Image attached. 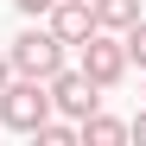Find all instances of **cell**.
<instances>
[{
    "label": "cell",
    "instance_id": "7c38bea8",
    "mask_svg": "<svg viewBox=\"0 0 146 146\" xmlns=\"http://www.w3.org/2000/svg\"><path fill=\"white\" fill-rule=\"evenodd\" d=\"M13 83V64H7V51H0V89H7Z\"/></svg>",
    "mask_w": 146,
    "mask_h": 146
},
{
    "label": "cell",
    "instance_id": "52a82bcc",
    "mask_svg": "<svg viewBox=\"0 0 146 146\" xmlns=\"http://www.w3.org/2000/svg\"><path fill=\"white\" fill-rule=\"evenodd\" d=\"M89 7H95V26H102V32H127L146 0H89Z\"/></svg>",
    "mask_w": 146,
    "mask_h": 146
},
{
    "label": "cell",
    "instance_id": "8fae6325",
    "mask_svg": "<svg viewBox=\"0 0 146 146\" xmlns=\"http://www.w3.org/2000/svg\"><path fill=\"white\" fill-rule=\"evenodd\" d=\"M127 140H146V108H140V114L127 121Z\"/></svg>",
    "mask_w": 146,
    "mask_h": 146
},
{
    "label": "cell",
    "instance_id": "ba28073f",
    "mask_svg": "<svg viewBox=\"0 0 146 146\" xmlns=\"http://www.w3.org/2000/svg\"><path fill=\"white\" fill-rule=\"evenodd\" d=\"M32 140H38V146H76V127H70V121H51V114H44L38 127H32Z\"/></svg>",
    "mask_w": 146,
    "mask_h": 146
},
{
    "label": "cell",
    "instance_id": "3957f363",
    "mask_svg": "<svg viewBox=\"0 0 146 146\" xmlns=\"http://www.w3.org/2000/svg\"><path fill=\"white\" fill-rule=\"evenodd\" d=\"M76 70H83L95 89H114L121 76H127V51H121V38H108L102 26H95V32L83 38V64H76Z\"/></svg>",
    "mask_w": 146,
    "mask_h": 146
},
{
    "label": "cell",
    "instance_id": "6da1fadb",
    "mask_svg": "<svg viewBox=\"0 0 146 146\" xmlns=\"http://www.w3.org/2000/svg\"><path fill=\"white\" fill-rule=\"evenodd\" d=\"M64 51H70V44L51 32V26H26V32H19L13 44H7V64H13V76H51V70H64Z\"/></svg>",
    "mask_w": 146,
    "mask_h": 146
},
{
    "label": "cell",
    "instance_id": "277c9868",
    "mask_svg": "<svg viewBox=\"0 0 146 146\" xmlns=\"http://www.w3.org/2000/svg\"><path fill=\"white\" fill-rule=\"evenodd\" d=\"M44 89H51V108H57L64 121H83V114L102 108V89H95L83 70H51V76H44Z\"/></svg>",
    "mask_w": 146,
    "mask_h": 146
},
{
    "label": "cell",
    "instance_id": "8992f818",
    "mask_svg": "<svg viewBox=\"0 0 146 146\" xmlns=\"http://www.w3.org/2000/svg\"><path fill=\"white\" fill-rule=\"evenodd\" d=\"M76 140H89V146H121V140H127V121H114V114L95 108V114L76 121Z\"/></svg>",
    "mask_w": 146,
    "mask_h": 146
},
{
    "label": "cell",
    "instance_id": "9c48e42d",
    "mask_svg": "<svg viewBox=\"0 0 146 146\" xmlns=\"http://www.w3.org/2000/svg\"><path fill=\"white\" fill-rule=\"evenodd\" d=\"M121 51H127V64H140V70H146V19H133V26L121 32Z\"/></svg>",
    "mask_w": 146,
    "mask_h": 146
},
{
    "label": "cell",
    "instance_id": "30bf717a",
    "mask_svg": "<svg viewBox=\"0 0 146 146\" xmlns=\"http://www.w3.org/2000/svg\"><path fill=\"white\" fill-rule=\"evenodd\" d=\"M13 7H19V13H26V19H44V13H51V7H57V0H13Z\"/></svg>",
    "mask_w": 146,
    "mask_h": 146
},
{
    "label": "cell",
    "instance_id": "4fadbf2b",
    "mask_svg": "<svg viewBox=\"0 0 146 146\" xmlns=\"http://www.w3.org/2000/svg\"><path fill=\"white\" fill-rule=\"evenodd\" d=\"M140 95H146V83H140Z\"/></svg>",
    "mask_w": 146,
    "mask_h": 146
},
{
    "label": "cell",
    "instance_id": "7a4b0ae2",
    "mask_svg": "<svg viewBox=\"0 0 146 146\" xmlns=\"http://www.w3.org/2000/svg\"><path fill=\"white\" fill-rule=\"evenodd\" d=\"M44 114H51V89H44L38 76H13L7 89H0V127H13V133H32Z\"/></svg>",
    "mask_w": 146,
    "mask_h": 146
},
{
    "label": "cell",
    "instance_id": "5b68a950",
    "mask_svg": "<svg viewBox=\"0 0 146 146\" xmlns=\"http://www.w3.org/2000/svg\"><path fill=\"white\" fill-rule=\"evenodd\" d=\"M44 19H51V32H57L64 44H83V38L95 32V7H89V0H57Z\"/></svg>",
    "mask_w": 146,
    "mask_h": 146
}]
</instances>
